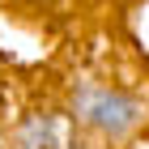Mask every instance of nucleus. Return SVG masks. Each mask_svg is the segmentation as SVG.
Segmentation results:
<instances>
[{"instance_id": "f03ea898", "label": "nucleus", "mask_w": 149, "mask_h": 149, "mask_svg": "<svg viewBox=\"0 0 149 149\" xmlns=\"http://www.w3.org/2000/svg\"><path fill=\"white\" fill-rule=\"evenodd\" d=\"M17 149H77V136L64 115H34L17 132Z\"/></svg>"}, {"instance_id": "f257e3e1", "label": "nucleus", "mask_w": 149, "mask_h": 149, "mask_svg": "<svg viewBox=\"0 0 149 149\" xmlns=\"http://www.w3.org/2000/svg\"><path fill=\"white\" fill-rule=\"evenodd\" d=\"M77 115L85 124L102 128V132H128V128L136 124V102L124 98V94H111V90H85L77 94Z\"/></svg>"}]
</instances>
